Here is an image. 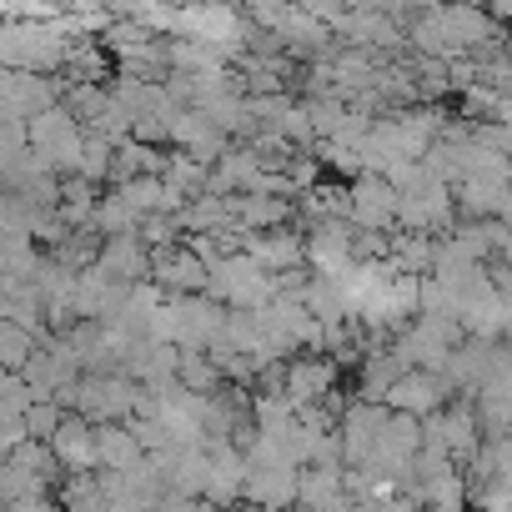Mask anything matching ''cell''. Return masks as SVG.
Listing matches in <instances>:
<instances>
[{
  "label": "cell",
  "instance_id": "1",
  "mask_svg": "<svg viewBox=\"0 0 512 512\" xmlns=\"http://www.w3.org/2000/svg\"><path fill=\"white\" fill-rule=\"evenodd\" d=\"M277 292H282V282H277L272 272L256 267L241 246L211 256V287H206V297H216L221 307H231V312H251V307H267Z\"/></svg>",
  "mask_w": 512,
  "mask_h": 512
},
{
  "label": "cell",
  "instance_id": "2",
  "mask_svg": "<svg viewBox=\"0 0 512 512\" xmlns=\"http://www.w3.org/2000/svg\"><path fill=\"white\" fill-rule=\"evenodd\" d=\"M141 397H146V387L131 372H86L66 392V407H76L86 422H131Z\"/></svg>",
  "mask_w": 512,
  "mask_h": 512
},
{
  "label": "cell",
  "instance_id": "3",
  "mask_svg": "<svg viewBox=\"0 0 512 512\" xmlns=\"http://www.w3.org/2000/svg\"><path fill=\"white\" fill-rule=\"evenodd\" d=\"M26 141H31V156L51 171V176H76L81 166V146H86V131L81 121L66 111V106H46L41 116L26 121Z\"/></svg>",
  "mask_w": 512,
  "mask_h": 512
},
{
  "label": "cell",
  "instance_id": "4",
  "mask_svg": "<svg viewBox=\"0 0 512 512\" xmlns=\"http://www.w3.org/2000/svg\"><path fill=\"white\" fill-rule=\"evenodd\" d=\"M171 312V342L181 352H221L226 337V307L216 297H166Z\"/></svg>",
  "mask_w": 512,
  "mask_h": 512
},
{
  "label": "cell",
  "instance_id": "5",
  "mask_svg": "<svg viewBox=\"0 0 512 512\" xmlns=\"http://www.w3.org/2000/svg\"><path fill=\"white\" fill-rule=\"evenodd\" d=\"M302 246H307V262H312L317 277H337V282H342V277L362 262V256H357V226H352L347 216L307 221Z\"/></svg>",
  "mask_w": 512,
  "mask_h": 512
},
{
  "label": "cell",
  "instance_id": "6",
  "mask_svg": "<svg viewBox=\"0 0 512 512\" xmlns=\"http://www.w3.org/2000/svg\"><path fill=\"white\" fill-rule=\"evenodd\" d=\"M422 447L427 452H442L452 462H467L477 447H482V422L472 407H442V412H427L422 417Z\"/></svg>",
  "mask_w": 512,
  "mask_h": 512
},
{
  "label": "cell",
  "instance_id": "7",
  "mask_svg": "<svg viewBox=\"0 0 512 512\" xmlns=\"http://www.w3.org/2000/svg\"><path fill=\"white\" fill-rule=\"evenodd\" d=\"M151 282L166 297H206L211 262L196 246H166V251H151Z\"/></svg>",
  "mask_w": 512,
  "mask_h": 512
},
{
  "label": "cell",
  "instance_id": "8",
  "mask_svg": "<svg viewBox=\"0 0 512 512\" xmlns=\"http://www.w3.org/2000/svg\"><path fill=\"white\" fill-rule=\"evenodd\" d=\"M347 221L357 231H392L397 226V186L377 171H362L347 186Z\"/></svg>",
  "mask_w": 512,
  "mask_h": 512
},
{
  "label": "cell",
  "instance_id": "9",
  "mask_svg": "<svg viewBox=\"0 0 512 512\" xmlns=\"http://www.w3.org/2000/svg\"><path fill=\"white\" fill-rule=\"evenodd\" d=\"M332 387H337V357H327V352H302V357L282 362V392L292 397L297 412H302V407H327Z\"/></svg>",
  "mask_w": 512,
  "mask_h": 512
},
{
  "label": "cell",
  "instance_id": "10",
  "mask_svg": "<svg viewBox=\"0 0 512 512\" xmlns=\"http://www.w3.org/2000/svg\"><path fill=\"white\" fill-rule=\"evenodd\" d=\"M241 251H246L262 272H272L277 282L297 277L302 262H307V246H302V236H297L292 226H277V231H246V236H241Z\"/></svg>",
  "mask_w": 512,
  "mask_h": 512
},
{
  "label": "cell",
  "instance_id": "11",
  "mask_svg": "<svg viewBox=\"0 0 512 512\" xmlns=\"http://www.w3.org/2000/svg\"><path fill=\"white\" fill-rule=\"evenodd\" d=\"M457 387L447 382V372H427V367H407L392 392H387V407L392 412H407V417H427V412H442V402L452 397Z\"/></svg>",
  "mask_w": 512,
  "mask_h": 512
},
{
  "label": "cell",
  "instance_id": "12",
  "mask_svg": "<svg viewBox=\"0 0 512 512\" xmlns=\"http://www.w3.org/2000/svg\"><path fill=\"white\" fill-rule=\"evenodd\" d=\"M387 417H392V407H382V402H362V397L337 417V442H342V462H347V467H357V462L377 447Z\"/></svg>",
  "mask_w": 512,
  "mask_h": 512
},
{
  "label": "cell",
  "instance_id": "13",
  "mask_svg": "<svg viewBox=\"0 0 512 512\" xmlns=\"http://www.w3.org/2000/svg\"><path fill=\"white\" fill-rule=\"evenodd\" d=\"M297 477L302 467H246L241 497L251 512H287L297 507Z\"/></svg>",
  "mask_w": 512,
  "mask_h": 512
},
{
  "label": "cell",
  "instance_id": "14",
  "mask_svg": "<svg viewBox=\"0 0 512 512\" xmlns=\"http://www.w3.org/2000/svg\"><path fill=\"white\" fill-rule=\"evenodd\" d=\"M96 267H101V272H111V277H116V282H126V287H136V282H151V246L141 241V231L101 236Z\"/></svg>",
  "mask_w": 512,
  "mask_h": 512
},
{
  "label": "cell",
  "instance_id": "15",
  "mask_svg": "<svg viewBox=\"0 0 512 512\" xmlns=\"http://www.w3.org/2000/svg\"><path fill=\"white\" fill-rule=\"evenodd\" d=\"M51 457H56L61 477H71V472H101V462H96V422H86L81 412H66V422L51 437Z\"/></svg>",
  "mask_w": 512,
  "mask_h": 512
},
{
  "label": "cell",
  "instance_id": "16",
  "mask_svg": "<svg viewBox=\"0 0 512 512\" xmlns=\"http://www.w3.org/2000/svg\"><path fill=\"white\" fill-rule=\"evenodd\" d=\"M96 462L101 472H131L136 462H146V447L136 442L131 422H96Z\"/></svg>",
  "mask_w": 512,
  "mask_h": 512
},
{
  "label": "cell",
  "instance_id": "17",
  "mask_svg": "<svg viewBox=\"0 0 512 512\" xmlns=\"http://www.w3.org/2000/svg\"><path fill=\"white\" fill-rule=\"evenodd\" d=\"M407 367H402V357L392 352V347H377V352H367V362H362V377H357V392H362V402H382L387 407V392H392V382L402 377Z\"/></svg>",
  "mask_w": 512,
  "mask_h": 512
},
{
  "label": "cell",
  "instance_id": "18",
  "mask_svg": "<svg viewBox=\"0 0 512 512\" xmlns=\"http://www.w3.org/2000/svg\"><path fill=\"white\" fill-rule=\"evenodd\" d=\"M36 332L21 327L16 317H0V372H26L31 352H36Z\"/></svg>",
  "mask_w": 512,
  "mask_h": 512
},
{
  "label": "cell",
  "instance_id": "19",
  "mask_svg": "<svg viewBox=\"0 0 512 512\" xmlns=\"http://www.w3.org/2000/svg\"><path fill=\"white\" fill-rule=\"evenodd\" d=\"M176 382H181L186 392H196V397H211V392L226 387L221 367H216L206 352H181V372H176Z\"/></svg>",
  "mask_w": 512,
  "mask_h": 512
},
{
  "label": "cell",
  "instance_id": "20",
  "mask_svg": "<svg viewBox=\"0 0 512 512\" xmlns=\"http://www.w3.org/2000/svg\"><path fill=\"white\" fill-rule=\"evenodd\" d=\"M111 161H116V141H106L101 131H91L86 146H81V166H76V176H86V181H106V176H111Z\"/></svg>",
  "mask_w": 512,
  "mask_h": 512
},
{
  "label": "cell",
  "instance_id": "21",
  "mask_svg": "<svg viewBox=\"0 0 512 512\" xmlns=\"http://www.w3.org/2000/svg\"><path fill=\"white\" fill-rule=\"evenodd\" d=\"M61 422H66V402H31V407H26V432H31L36 442H51Z\"/></svg>",
  "mask_w": 512,
  "mask_h": 512
},
{
  "label": "cell",
  "instance_id": "22",
  "mask_svg": "<svg viewBox=\"0 0 512 512\" xmlns=\"http://www.w3.org/2000/svg\"><path fill=\"white\" fill-rule=\"evenodd\" d=\"M136 231H141V241H146L151 251H166V246H176V236H181V216L156 211V216H146Z\"/></svg>",
  "mask_w": 512,
  "mask_h": 512
}]
</instances>
